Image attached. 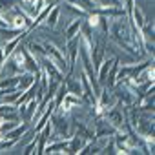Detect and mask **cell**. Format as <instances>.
<instances>
[{"instance_id":"cell-6","label":"cell","mask_w":155,"mask_h":155,"mask_svg":"<svg viewBox=\"0 0 155 155\" xmlns=\"http://www.w3.org/2000/svg\"><path fill=\"white\" fill-rule=\"evenodd\" d=\"M68 144L69 139H62V140H51L46 144L44 153H68Z\"/></svg>"},{"instance_id":"cell-14","label":"cell","mask_w":155,"mask_h":155,"mask_svg":"<svg viewBox=\"0 0 155 155\" xmlns=\"http://www.w3.org/2000/svg\"><path fill=\"white\" fill-rule=\"evenodd\" d=\"M66 4H77V0H64Z\"/></svg>"},{"instance_id":"cell-13","label":"cell","mask_w":155,"mask_h":155,"mask_svg":"<svg viewBox=\"0 0 155 155\" xmlns=\"http://www.w3.org/2000/svg\"><path fill=\"white\" fill-rule=\"evenodd\" d=\"M95 2H97L101 8H102V6H110V4H108V0H95Z\"/></svg>"},{"instance_id":"cell-15","label":"cell","mask_w":155,"mask_h":155,"mask_svg":"<svg viewBox=\"0 0 155 155\" xmlns=\"http://www.w3.org/2000/svg\"><path fill=\"white\" fill-rule=\"evenodd\" d=\"M120 2H122V6H124V2H126V0H120Z\"/></svg>"},{"instance_id":"cell-11","label":"cell","mask_w":155,"mask_h":155,"mask_svg":"<svg viewBox=\"0 0 155 155\" xmlns=\"http://www.w3.org/2000/svg\"><path fill=\"white\" fill-rule=\"evenodd\" d=\"M18 33H22L20 29H15V28H6V29H0V40H9L13 37H17Z\"/></svg>"},{"instance_id":"cell-5","label":"cell","mask_w":155,"mask_h":155,"mask_svg":"<svg viewBox=\"0 0 155 155\" xmlns=\"http://www.w3.org/2000/svg\"><path fill=\"white\" fill-rule=\"evenodd\" d=\"M29 128H31V124L22 120V122H20V124H17L13 130H9L8 133H4V139H11V140H17V142H18V140L24 137V133H26Z\"/></svg>"},{"instance_id":"cell-8","label":"cell","mask_w":155,"mask_h":155,"mask_svg":"<svg viewBox=\"0 0 155 155\" xmlns=\"http://www.w3.org/2000/svg\"><path fill=\"white\" fill-rule=\"evenodd\" d=\"M37 77H38V75H35V73L24 71L22 75H18V84H17V90H18V91H26V90L35 82Z\"/></svg>"},{"instance_id":"cell-1","label":"cell","mask_w":155,"mask_h":155,"mask_svg":"<svg viewBox=\"0 0 155 155\" xmlns=\"http://www.w3.org/2000/svg\"><path fill=\"white\" fill-rule=\"evenodd\" d=\"M60 11H62V6H60V4H53L51 11L48 13V17L44 18V22H42L38 28H40V29H44V31H48V29H55V28H57V24H58Z\"/></svg>"},{"instance_id":"cell-3","label":"cell","mask_w":155,"mask_h":155,"mask_svg":"<svg viewBox=\"0 0 155 155\" xmlns=\"http://www.w3.org/2000/svg\"><path fill=\"white\" fill-rule=\"evenodd\" d=\"M22 53H24V68H26V71H29V73H35V75H38L40 73V64H38V58L33 55V53H29L28 51V48H22Z\"/></svg>"},{"instance_id":"cell-2","label":"cell","mask_w":155,"mask_h":155,"mask_svg":"<svg viewBox=\"0 0 155 155\" xmlns=\"http://www.w3.org/2000/svg\"><path fill=\"white\" fill-rule=\"evenodd\" d=\"M26 35H28V31H22V33H18L17 37H13V38H9V40H6L4 44H0V53H2V55L8 58V57L17 49V46L20 44V40H22Z\"/></svg>"},{"instance_id":"cell-7","label":"cell","mask_w":155,"mask_h":155,"mask_svg":"<svg viewBox=\"0 0 155 155\" xmlns=\"http://www.w3.org/2000/svg\"><path fill=\"white\" fill-rule=\"evenodd\" d=\"M84 142H86V139H84L82 135H79V133H75V131H73V135L69 137L68 153H69V155H75V153H79V151H81V148L84 146Z\"/></svg>"},{"instance_id":"cell-10","label":"cell","mask_w":155,"mask_h":155,"mask_svg":"<svg viewBox=\"0 0 155 155\" xmlns=\"http://www.w3.org/2000/svg\"><path fill=\"white\" fill-rule=\"evenodd\" d=\"M77 4H79L84 11H88V13H97V9L101 8L95 0H77Z\"/></svg>"},{"instance_id":"cell-12","label":"cell","mask_w":155,"mask_h":155,"mask_svg":"<svg viewBox=\"0 0 155 155\" xmlns=\"http://www.w3.org/2000/svg\"><path fill=\"white\" fill-rule=\"evenodd\" d=\"M35 150H37V133H35V139H33V140L24 148V151H22V153H24V155H31V153H35Z\"/></svg>"},{"instance_id":"cell-9","label":"cell","mask_w":155,"mask_h":155,"mask_svg":"<svg viewBox=\"0 0 155 155\" xmlns=\"http://www.w3.org/2000/svg\"><path fill=\"white\" fill-rule=\"evenodd\" d=\"M119 64H120V60L115 57V60H113V64H111L108 75H106V82H104L106 88H113V84L117 82V69H119Z\"/></svg>"},{"instance_id":"cell-4","label":"cell","mask_w":155,"mask_h":155,"mask_svg":"<svg viewBox=\"0 0 155 155\" xmlns=\"http://www.w3.org/2000/svg\"><path fill=\"white\" fill-rule=\"evenodd\" d=\"M82 22H84V17H77V18H73V20L68 24V28L64 29V42L69 40V38H73V37H77V35L81 33Z\"/></svg>"}]
</instances>
